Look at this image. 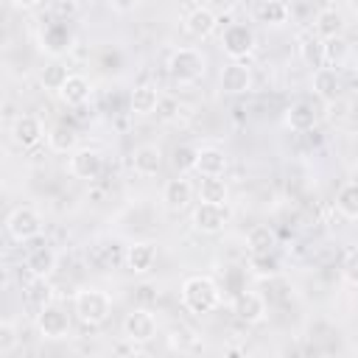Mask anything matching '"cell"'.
<instances>
[{
  "mask_svg": "<svg viewBox=\"0 0 358 358\" xmlns=\"http://www.w3.org/2000/svg\"><path fill=\"white\" fill-rule=\"evenodd\" d=\"M179 299L193 316H207L221 305V288L210 274H187L182 280Z\"/></svg>",
  "mask_w": 358,
  "mask_h": 358,
  "instance_id": "1",
  "label": "cell"
},
{
  "mask_svg": "<svg viewBox=\"0 0 358 358\" xmlns=\"http://www.w3.org/2000/svg\"><path fill=\"white\" fill-rule=\"evenodd\" d=\"M73 313L78 316V322L98 327V324L109 322V316H112V296L103 288L84 285L73 294Z\"/></svg>",
  "mask_w": 358,
  "mask_h": 358,
  "instance_id": "2",
  "label": "cell"
},
{
  "mask_svg": "<svg viewBox=\"0 0 358 358\" xmlns=\"http://www.w3.org/2000/svg\"><path fill=\"white\" fill-rule=\"evenodd\" d=\"M207 73V56L199 48H176L168 56V76L179 84H196Z\"/></svg>",
  "mask_w": 358,
  "mask_h": 358,
  "instance_id": "3",
  "label": "cell"
},
{
  "mask_svg": "<svg viewBox=\"0 0 358 358\" xmlns=\"http://www.w3.org/2000/svg\"><path fill=\"white\" fill-rule=\"evenodd\" d=\"M70 327H73V319L67 313V308L62 302H48L39 313H36V330L42 338L48 341H62L70 336Z\"/></svg>",
  "mask_w": 358,
  "mask_h": 358,
  "instance_id": "4",
  "label": "cell"
},
{
  "mask_svg": "<svg viewBox=\"0 0 358 358\" xmlns=\"http://www.w3.org/2000/svg\"><path fill=\"white\" fill-rule=\"evenodd\" d=\"M255 45H257V36H255L252 25H246V22H229L224 28V34H221V50L232 62L249 59L252 50H255Z\"/></svg>",
  "mask_w": 358,
  "mask_h": 358,
  "instance_id": "5",
  "label": "cell"
},
{
  "mask_svg": "<svg viewBox=\"0 0 358 358\" xmlns=\"http://www.w3.org/2000/svg\"><path fill=\"white\" fill-rule=\"evenodd\" d=\"M6 229H8V235H11L17 243H28V241H34V238L42 235L45 224H42V215H39L34 207L20 204V207H14V210L8 213Z\"/></svg>",
  "mask_w": 358,
  "mask_h": 358,
  "instance_id": "6",
  "label": "cell"
},
{
  "mask_svg": "<svg viewBox=\"0 0 358 358\" xmlns=\"http://www.w3.org/2000/svg\"><path fill=\"white\" fill-rule=\"evenodd\" d=\"M232 213L227 204H213V201H199L190 213V224L201 235H218L229 224Z\"/></svg>",
  "mask_w": 358,
  "mask_h": 358,
  "instance_id": "7",
  "label": "cell"
},
{
  "mask_svg": "<svg viewBox=\"0 0 358 358\" xmlns=\"http://www.w3.org/2000/svg\"><path fill=\"white\" fill-rule=\"evenodd\" d=\"M67 173L76 176V179H84V182H92L101 176L103 171V154L98 148H90V145H78L73 154H67Z\"/></svg>",
  "mask_w": 358,
  "mask_h": 358,
  "instance_id": "8",
  "label": "cell"
},
{
  "mask_svg": "<svg viewBox=\"0 0 358 358\" xmlns=\"http://www.w3.org/2000/svg\"><path fill=\"white\" fill-rule=\"evenodd\" d=\"M123 338L134 341V344H148L157 338V316L145 308H134L126 313L123 319Z\"/></svg>",
  "mask_w": 358,
  "mask_h": 358,
  "instance_id": "9",
  "label": "cell"
},
{
  "mask_svg": "<svg viewBox=\"0 0 358 358\" xmlns=\"http://www.w3.org/2000/svg\"><path fill=\"white\" fill-rule=\"evenodd\" d=\"M232 313L243 324H260L268 316V305L257 291H238L232 299Z\"/></svg>",
  "mask_w": 358,
  "mask_h": 358,
  "instance_id": "10",
  "label": "cell"
},
{
  "mask_svg": "<svg viewBox=\"0 0 358 358\" xmlns=\"http://www.w3.org/2000/svg\"><path fill=\"white\" fill-rule=\"evenodd\" d=\"M45 137H48V131H45V126H42V120L36 115H17L14 117V123H11V140H14V145L34 148Z\"/></svg>",
  "mask_w": 358,
  "mask_h": 358,
  "instance_id": "11",
  "label": "cell"
},
{
  "mask_svg": "<svg viewBox=\"0 0 358 358\" xmlns=\"http://www.w3.org/2000/svg\"><path fill=\"white\" fill-rule=\"evenodd\" d=\"M182 28H185V34H190L193 39H207V36L215 34L218 17H215V11L207 8V6H193V8L185 14Z\"/></svg>",
  "mask_w": 358,
  "mask_h": 358,
  "instance_id": "12",
  "label": "cell"
},
{
  "mask_svg": "<svg viewBox=\"0 0 358 358\" xmlns=\"http://www.w3.org/2000/svg\"><path fill=\"white\" fill-rule=\"evenodd\" d=\"M252 70L243 64V62H229V64H224V70H221V76H218V87H221V92H227V95H243V92H249L252 90Z\"/></svg>",
  "mask_w": 358,
  "mask_h": 358,
  "instance_id": "13",
  "label": "cell"
},
{
  "mask_svg": "<svg viewBox=\"0 0 358 358\" xmlns=\"http://www.w3.org/2000/svg\"><path fill=\"white\" fill-rule=\"evenodd\" d=\"M193 185H190V179L185 176V173H179V176H173V179H168L165 185H162V204L168 207V210H173V213H179V210H185L190 201H193Z\"/></svg>",
  "mask_w": 358,
  "mask_h": 358,
  "instance_id": "14",
  "label": "cell"
},
{
  "mask_svg": "<svg viewBox=\"0 0 358 358\" xmlns=\"http://www.w3.org/2000/svg\"><path fill=\"white\" fill-rule=\"evenodd\" d=\"M123 263L131 274H148L157 263V243L151 241H137L131 246H126V255H123Z\"/></svg>",
  "mask_w": 358,
  "mask_h": 358,
  "instance_id": "15",
  "label": "cell"
},
{
  "mask_svg": "<svg viewBox=\"0 0 358 358\" xmlns=\"http://www.w3.org/2000/svg\"><path fill=\"white\" fill-rule=\"evenodd\" d=\"M90 95H92V84H90V78L81 76V73H70L67 81L62 84V90L56 92V98H59L64 106H84V103L90 101Z\"/></svg>",
  "mask_w": 358,
  "mask_h": 358,
  "instance_id": "16",
  "label": "cell"
},
{
  "mask_svg": "<svg viewBox=\"0 0 358 358\" xmlns=\"http://www.w3.org/2000/svg\"><path fill=\"white\" fill-rule=\"evenodd\" d=\"M131 168L140 176H157L162 168V151L154 143H143L131 151Z\"/></svg>",
  "mask_w": 358,
  "mask_h": 358,
  "instance_id": "17",
  "label": "cell"
},
{
  "mask_svg": "<svg viewBox=\"0 0 358 358\" xmlns=\"http://www.w3.org/2000/svg\"><path fill=\"white\" fill-rule=\"evenodd\" d=\"M159 103H162V98H159V90L154 84H137L131 90V95H129V106H131V112L137 117L154 115L159 109Z\"/></svg>",
  "mask_w": 358,
  "mask_h": 358,
  "instance_id": "18",
  "label": "cell"
},
{
  "mask_svg": "<svg viewBox=\"0 0 358 358\" xmlns=\"http://www.w3.org/2000/svg\"><path fill=\"white\" fill-rule=\"evenodd\" d=\"M316 123H319V109L313 106V101H296L285 112V126L291 131H310Z\"/></svg>",
  "mask_w": 358,
  "mask_h": 358,
  "instance_id": "19",
  "label": "cell"
},
{
  "mask_svg": "<svg viewBox=\"0 0 358 358\" xmlns=\"http://www.w3.org/2000/svg\"><path fill=\"white\" fill-rule=\"evenodd\" d=\"M313 92L324 103H333L341 95V76L336 73V67H327L324 64V67L313 70Z\"/></svg>",
  "mask_w": 358,
  "mask_h": 358,
  "instance_id": "20",
  "label": "cell"
},
{
  "mask_svg": "<svg viewBox=\"0 0 358 358\" xmlns=\"http://www.w3.org/2000/svg\"><path fill=\"white\" fill-rule=\"evenodd\" d=\"M299 59H302L305 67H310V73L319 70V67H324L327 64L324 39L319 34H302L299 36Z\"/></svg>",
  "mask_w": 358,
  "mask_h": 358,
  "instance_id": "21",
  "label": "cell"
},
{
  "mask_svg": "<svg viewBox=\"0 0 358 358\" xmlns=\"http://www.w3.org/2000/svg\"><path fill=\"white\" fill-rule=\"evenodd\" d=\"M56 260H59V257H56L53 246L39 243V246H34V249L28 252L25 268H28V274H34V277H50L53 268H56Z\"/></svg>",
  "mask_w": 358,
  "mask_h": 358,
  "instance_id": "22",
  "label": "cell"
},
{
  "mask_svg": "<svg viewBox=\"0 0 358 358\" xmlns=\"http://www.w3.org/2000/svg\"><path fill=\"white\" fill-rule=\"evenodd\" d=\"M344 14L336 11V8H322L316 11V20H313V34H319L322 39H333V36H344Z\"/></svg>",
  "mask_w": 358,
  "mask_h": 358,
  "instance_id": "23",
  "label": "cell"
},
{
  "mask_svg": "<svg viewBox=\"0 0 358 358\" xmlns=\"http://www.w3.org/2000/svg\"><path fill=\"white\" fill-rule=\"evenodd\" d=\"M196 171L201 176H224V171H227V154L218 145H201L199 148V159H196Z\"/></svg>",
  "mask_w": 358,
  "mask_h": 358,
  "instance_id": "24",
  "label": "cell"
},
{
  "mask_svg": "<svg viewBox=\"0 0 358 358\" xmlns=\"http://www.w3.org/2000/svg\"><path fill=\"white\" fill-rule=\"evenodd\" d=\"M48 302H53V285H50V280L31 274V280H28V285H25V305H28V308L34 310V316H36Z\"/></svg>",
  "mask_w": 358,
  "mask_h": 358,
  "instance_id": "25",
  "label": "cell"
},
{
  "mask_svg": "<svg viewBox=\"0 0 358 358\" xmlns=\"http://www.w3.org/2000/svg\"><path fill=\"white\" fill-rule=\"evenodd\" d=\"M48 148L56 154H73L78 148V131L67 123H56L53 129H48Z\"/></svg>",
  "mask_w": 358,
  "mask_h": 358,
  "instance_id": "26",
  "label": "cell"
},
{
  "mask_svg": "<svg viewBox=\"0 0 358 358\" xmlns=\"http://www.w3.org/2000/svg\"><path fill=\"white\" fill-rule=\"evenodd\" d=\"M255 17H257V22L277 28V25H285V22L291 20V8H288L285 0H266V3L257 6Z\"/></svg>",
  "mask_w": 358,
  "mask_h": 358,
  "instance_id": "27",
  "label": "cell"
},
{
  "mask_svg": "<svg viewBox=\"0 0 358 358\" xmlns=\"http://www.w3.org/2000/svg\"><path fill=\"white\" fill-rule=\"evenodd\" d=\"M70 42H73V34H70V28L64 22H50L42 31V48L48 53H53V56H59L64 48H70Z\"/></svg>",
  "mask_w": 358,
  "mask_h": 358,
  "instance_id": "28",
  "label": "cell"
},
{
  "mask_svg": "<svg viewBox=\"0 0 358 358\" xmlns=\"http://www.w3.org/2000/svg\"><path fill=\"white\" fill-rule=\"evenodd\" d=\"M199 201H213V204H227L229 201V185L221 176H204L199 182Z\"/></svg>",
  "mask_w": 358,
  "mask_h": 358,
  "instance_id": "29",
  "label": "cell"
},
{
  "mask_svg": "<svg viewBox=\"0 0 358 358\" xmlns=\"http://www.w3.org/2000/svg\"><path fill=\"white\" fill-rule=\"evenodd\" d=\"M67 76H70V70H67V64L64 62H59V59H53L50 64H45L42 70H39V84L48 90V92H59L62 90V84L67 81Z\"/></svg>",
  "mask_w": 358,
  "mask_h": 358,
  "instance_id": "30",
  "label": "cell"
},
{
  "mask_svg": "<svg viewBox=\"0 0 358 358\" xmlns=\"http://www.w3.org/2000/svg\"><path fill=\"white\" fill-rule=\"evenodd\" d=\"M336 210H338L344 218L358 221V182L341 185V190L336 193Z\"/></svg>",
  "mask_w": 358,
  "mask_h": 358,
  "instance_id": "31",
  "label": "cell"
},
{
  "mask_svg": "<svg viewBox=\"0 0 358 358\" xmlns=\"http://www.w3.org/2000/svg\"><path fill=\"white\" fill-rule=\"evenodd\" d=\"M274 246H277V238H274V229L268 224H257L249 229V235H246L249 252H274Z\"/></svg>",
  "mask_w": 358,
  "mask_h": 358,
  "instance_id": "32",
  "label": "cell"
},
{
  "mask_svg": "<svg viewBox=\"0 0 358 358\" xmlns=\"http://www.w3.org/2000/svg\"><path fill=\"white\" fill-rule=\"evenodd\" d=\"M249 268L257 277H277L280 274V260L274 252H249Z\"/></svg>",
  "mask_w": 358,
  "mask_h": 358,
  "instance_id": "33",
  "label": "cell"
},
{
  "mask_svg": "<svg viewBox=\"0 0 358 358\" xmlns=\"http://www.w3.org/2000/svg\"><path fill=\"white\" fill-rule=\"evenodd\" d=\"M196 159H199V148H196V145L182 143V145L173 148V168H176L179 173L196 171Z\"/></svg>",
  "mask_w": 358,
  "mask_h": 358,
  "instance_id": "34",
  "label": "cell"
},
{
  "mask_svg": "<svg viewBox=\"0 0 358 358\" xmlns=\"http://www.w3.org/2000/svg\"><path fill=\"white\" fill-rule=\"evenodd\" d=\"M20 344V333H17V324L11 319H3L0 322V355H11Z\"/></svg>",
  "mask_w": 358,
  "mask_h": 358,
  "instance_id": "35",
  "label": "cell"
},
{
  "mask_svg": "<svg viewBox=\"0 0 358 358\" xmlns=\"http://www.w3.org/2000/svg\"><path fill=\"white\" fill-rule=\"evenodd\" d=\"M324 53H327V64H341L350 56V45L344 36H333V39H324Z\"/></svg>",
  "mask_w": 358,
  "mask_h": 358,
  "instance_id": "36",
  "label": "cell"
},
{
  "mask_svg": "<svg viewBox=\"0 0 358 358\" xmlns=\"http://www.w3.org/2000/svg\"><path fill=\"white\" fill-rule=\"evenodd\" d=\"M341 277H344L352 288H358V249H350V252L344 255V260H341Z\"/></svg>",
  "mask_w": 358,
  "mask_h": 358,
  "instance_id": "37",
  "label": "cell"
},
{
  "mask_svg": "<svg viewBox=\"0 0 358 358\" xmlns=\"http://www.w3.org/2000/svg\"><path fill=\"white\" fill-rule=\"evenodd\" d=\"M168 344H171V350H187L190 344H193V336H190V330L187 327H173L171 333H168Z\"/></svg>",
  "mask_w": 358,
  "mask_h": 358,
  "instance_id": "38",
  "label": "cell"
},
{
  "mask_svg": "<svg viewBox=\"0 0 358 358\" xmlns=\"http://www.w3.org/2000/svg\"><path fill=\"white\" fill-rule=\"evenodd\" d=\"M109 6H112V11L126 14V11H131V8L137 6V0H109Z\"/></svg>",
  "mask_w": 358,
  "mask_h": 358,
  "instance_id": "39",
  "label": "cell"
},
{
  "mask_svg": "<svg viewBox=\"0 0 358 358\" xmlns=\"http://www.w3.org/2000/svg\"><path fill=\"white\" fill-rule=\"evenodd\" d=\"M56 14H76V3L73 0H62V3H56Z\"/></svg>",
  "mask_w": 358,
  "mask_h": 358,
  "instance_id": "40",
  "label": "cell"
},
{
  "mask_svg": "<svg viewBox=\"0 0 358 358\" xmlns=\"http://www.w3.org/2000/svg\"><path fill=\"white\" fill-rule=\"evenodd\" d=\"M17 8H22V11H31V8H36V6H42V0H11Z\"/></svg>",
  "mask_w": 358,
  "mask_h": 358,
  "instance_id": "41",
  "label": "cell"
},
{
  "mask_svg": "<svg viewBox=\"0 0 358 358\" xmlns=\"http://www.w3.org/2000/svg\"><path fill=\"white\" fill-rule=\"evenodd\" d=\"M355 352H358V347H355Z\"/></svg>",
  "mask_w": 358,
  "mask_h": 358,
  "instance_id": "42",
  "label": "cell"
},
{
  "mask_svg": "<svg viewBox=\"0 0 358 358\" xmlns=\"http://www.w3.org/2000/svg\"><path fill=\"white\" fill-rule=\"evenodd\" d=\"M137 3H140V0H137Z\"/></svg>",
  "mask_w": 358,
  "mask_h": 358,
  "instance_id": "43",
  "label": "cell"
}]
</instances>
